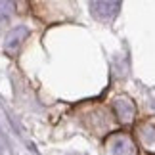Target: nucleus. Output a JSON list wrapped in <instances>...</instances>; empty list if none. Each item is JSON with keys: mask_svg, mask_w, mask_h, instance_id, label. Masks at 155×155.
I'll list each match as a JSON object with an SVG mask.
<instances>
[{"mask_svg": "<svg viewBox=\"0 0 155 155\" xmlns=\"http://www.w3.org/2000/svg\"><path fill=\"white\" fill-rule=\"evenodd\" d=\"M121 2L123 0H90L92 15L96 17V19L109 21V19H113V17L119 14Z\"/></svg>", "mask_w": 155, "mask_h": 155, "instance_id": "obj_1", "label": "nucleus"}, {"mask_svg": "<svg viewBox=\"0 0 155 155\" xmlns=\"http://www.w3.org/2000/svg\"><path fill=\"white\" fill-rule=\"evenodd\" d=\"M29 37V29L27 27H15V29H12V31L8 33V37H6V42H4V50L8 52V54H14L19 50V46L23 44V40H25Z\"/></svg>", "mask_w": 155, "mask_h": 155, "instance_id": "obj_2", "label": "nucleus"}, {"mask_svg": "<svg viewBox=\"0 0 155 155\" xmlns=\"http://www.w3.org/2000/svg\"><path fill=\"white\" fill-rule=\"evenodd\" d=\"M113 109H115L117 117L121 119L123 123L132 121V119H134V113H136L134 104H132V102H128V100H124V98H119L117 102L113 104Z\"/></svg>", "mask_w": 155, "mask_h": 155, "instance_id": "obj_3", "label": "nucleus"}, {"mask_svg": "<svg viewBox=\"0 0 155 155\" xmlns=\"http://www.w3.org/2000/svg\"><path fill=\"white\" fill-rule=\"evenodd\" d=\"M111 151L115 155H132L134 153V144L127 136H117L111 144Z\"/></svg>", "mask_w": 155, "mask_h": 155, "instance_id": "obj_4", "label": "nucleus"}, {"mask_svg": "<svg viewBox=\"0 0 155 155\" xmlns=\"http://www.w3.org/2000/svg\"><path fill=\"white\" fill-rule=\"evenodd\" d=\"M14 12V0H0V21L8 19Z\"/></svg>", "mask_w": 155, "mask_h": 155, "instance_id": "obj_5", "label": "nucleus"}]
</instances>
